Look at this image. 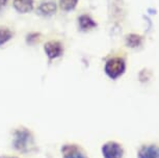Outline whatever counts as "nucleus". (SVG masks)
Listing matches in <instances>:
<instances>
[{
  "instance_id": "1",
  "label": "nucleus",
  "mask_w": 159,
  "mask_h": 158,
  "mask_svg": "<svg viewBox=\"0 0 159 158\" xmlns=\"http://www.w3.org/2000/svg\"><path fill=\"white\" fill-rule=\"evenodd\" d=\"M13 146L21 153H31L37 150L34 138L27 128H18L14 131Z\"/></svg>"
},
{
  "instance_id": "2",
  "label": "nucleus",
  "mask_w": 159,
  "mask_h": 158,
  "mask_svg": "<svg viewBox=\"0 0 159 158\" xmlns=\"http://www.w3.org/2000/svg\"><path fill=\"white\" fill-rule=\"evenodd\" d=\"M124 70H125V62L120 57L109 59L106 62V65H105V71H106L107 75L112 79L118 78L119 76H121L123 72H124Z\"/></svg>"
},
{
  "instance_id": "3",
  "label": "nucleus",
  "mask_w": 159,
  "mask_h": 158,
  "mask_svg": "<svg viewBox=\"0 0 159 158\" xmlns=\"http://www.w3.org/2000/svg\"><path fill=\"white\" fill-rule=\"evenodd\" d=\"M104 158H122L124 151L121 145L115 142H108L102 147Z\"/></svg>"
},
{
  "instance_id": "4",
  "label": "nucleus",
  "mask_w": 159,
  "mask_h": 158,
  "mask_svg": "<svg viewBox=\"0 0 159 158\" xmlns=\"http://www.w3.org/2000/svg\"><path fill=\"white\" fill-rule=\"evenodd\" d=\"M64 158H86L85 154L77 145H65L61 148Z\"/></svg>"
},
{
  "instance_id": "5",
  "label": "nucleus",
  "mask_w": 159,
  "mask_h": 158,
  "mask_svg": "<svg viewBox=\"0 0 159 158\" xmlns=\"http://www.w3.org/2000/svg\"><path fill=\"white\" fill-rule=\"evenodd\" d=\"M139 158H159V147L154 145L143 146L137 154Z\"/></svg>"
},
{
  "instance_id": "6",
  "label": "nucleus",
  "mask_w": 159,
  "mask_h": 158,
  "mask_svg": "<svg viewBox=\"0 0 159 158\" xmlns=\"http://www.w3.org/2000/svg\"><path fill=\"white\" fill-rule=\"evenodd\" d=\"M45 51L50 58H55L62 53V47L58 42L51 41L45 45Z\"/></svg>"
},
{
  "instance_id": "7",
  "label": "nucleus",
  "mask_w": 159,
  "mask_h": 158,
  "mask_svg": "<svg viewBox=\"0 0 159 158\" xmlns=\"http://www.w3.org/2000/svg\"><path fill=\"white\" fill-rule=\"evenodd\" d=\"M14 7L20 13H28L32 10V0H14Z\"/></svg>"
},
{
  "instance_id": "8",
  "label": "nucleus",
  "mask_w": 159,
  "mask_h": 158,
  "mask_svg": "<svg viewBox=\"0 0 159 158\" xmlns=\"http://www.w3.org/2000/svg\"><path fill=\"white\" fill-rule=\"evenodd\" d=\"M79 23H80V26H81L83 29H89L96 26V23L88 16H82L80 18Z\"/></svg>"
},
{
  "instance_id": "9",
  "label": "nucleus",
  "mask_w": 159,
  "mask_h": 158,
  "mask_svg": "<svg viewBox=\"0 0 159 158\" xmlns=\"http://www.w3.org/2000/svg\"><path fill=\"white\" fill-rule=\"evenodd\" d=\"M40 11L43 14L50 15V14H53L56 11V7L53 2H46V3H43L41 5Z\"/></svg>"
},
{
  "instance_id": "10",
  "label": "nucleus",
  "mask_w": 159,
  "mask_h": 158,
  "mask_svg": "<svg viewBox=\"0 0 159 158\" xmlns=\"http://www.w3.org/2000/svg\"><path fill=\"white\" fill-rule=\"evenodd\" d=\"M11 38V31L7 28H0V45L4 44Z\"/></svg>"
},
{
  "instance_id": "11",
  "label": "nucleus",
  "mask_w": 159,
  "mask_h": 158,
  "mask_svg": "<svg viewBox=\"0 0 159 158\" xmlns=\"http://www.w3.org/2000/svg\"><path fill=\"white\" fill-rule=\"evenodd\" d=\"M77 3V0H61V7L65 11L72 10Z\"/></svg>"
},
{
  "instance_id": "12",
  "label": "nucleus",
  "mask_w": 159,
  "mask_h": 158,
  "mask_svg": "<svg viewBox=\"0 0 159 158\" xmlns=\"http://www.w3.org/2000/svg\"><path fill=\"white\" fill-rule=\"evenodd\" d=\"M128 43L132 47H135L139 44V38L136 37V35H131L130 38H128Z\"/></svg>"
},
{
  "instance_id": "13",
  "label": "nucleus",
  "mask_w": 159,
  "mask_h": 158,
  "mask_svg": "<svg viewBox=\"0 0 159 158\" xmlns=\"http://www.w3.org/2000/svg\"><path fill=\"white\" fill-rule=\"evenodd\" d=\"M7 0H0V7H3V5L7 4Z\"/></svg>"
},
{
  "instance_id": "14",
  "label": "nucleus",
  "mask_w": 159,
  "mask_h": 158,
  "mask_svg": "<svg viewBox=\"0 0 159 158\" xmlns=\"http://www.w3.org/2000/svg\"><path fill=\"white\" fill-rule=\"evenodd\" d=\"M0 158H17V157H11V156H3V157H0Z\"/></svg>"
}]
</instances>
